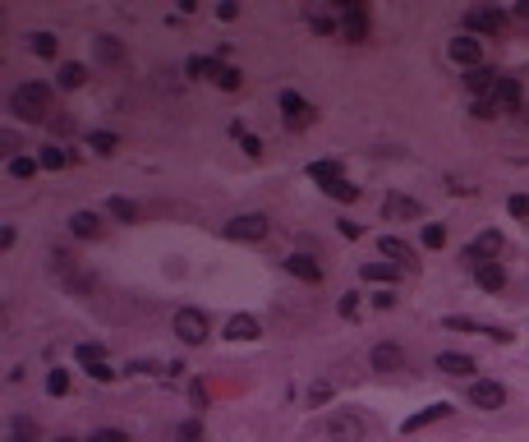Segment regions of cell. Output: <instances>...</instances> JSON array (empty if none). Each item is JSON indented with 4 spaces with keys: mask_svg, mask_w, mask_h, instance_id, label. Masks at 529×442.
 Listing matches in <instances>:
<instances>
[{
    "mask_svg": "<svg viewBox=\"0 0 529 442\" xmlns=\"http://www.w3.org/2000/svg\"><path fill=\"white\" fill-rule=\"evenodd\" d=\"M37 166H42V162H32V157H10V175H14V180H32Z\"/></svg>",
    "mask_w": 529,
    "mask_h": 442,
    "instance_id": "cell-28",
    "label": "cell"
},
{
    "mask_svg": "<svg viewBox=\"0 0 529 442\" xmlns=\"http://www.w3.org/2000/svg\"><path fill=\"white\" fill-rule=\"evenodd\" d=\"M332 392H336V387H332L327 378H322V382H313V392H308V406H322V401L332 397Z\"/></svg>",
    "mask_w": 529,
    "mask_h": 442,
    "instance_id": "cell-35",
    "label": "cell"
},
{
    "mask_svg": "<svg viewBox=\"0 0 529 442\" xmlns=\"http://www.w3.org/2000/svg\"><path fill=\"white\" fill-rule=\"evenodd\" d=\"M465 88L479 92V97H488V92L497 88V74H493L488 65H479V69H469V74H465Z\"/></svg>",
    "mask_w": 529,
    "mask_h": 442,
    "instance_id": "cell-20",
    "label": "cell"
},
{
    "mask_svg": "<svg viewBox=\"0 0 529 442\" xmlns=\"http://www.w3.org/2000/svg\"><path fill=\"white\" fill-rule=\"evenodd\" d=\"M497 249H502V235H497V230H484V235L465 249V258H474V267H479V263H493Z\"/></svg>",
    "mask_w": 529,
    "mask_h": 442,
    "instance_id": "cell-12",
    "label": "cell"
},
{
    "mask_svg": "<svg viewBox=\"0 0 529 442\" xmlns=\"http://www.w3.org/2000/svg\"><path fill=\"white\" fill-rule=\"evenodd\" d=\"M341 313L354 318V313H359V300H354V295H341Z\"/></svg>",
    "mask_w": 529,
    "mask_h": 442,
    "instance_id": "cell-44",
    "label": "cell"
},
{
    "mask_svg": "<svg viewBox=\"0 0 529 442\" xmlns=\"http://www.w3.org/2000/svg\"><path fill=\"white\" fill-rule=\"evenodd\" d=\"M327 194H332V199H341V203H354V199H359V189H354L350 180H336L332 189H327Z\"/></svg>",
    "mask_w": 529,
    "mask_h": 442,
    "instance_id": "cell-32",
    "label": "cell"
},
{
    "mask_svg": "<svg viewBox=\"0 0 529 442\" xmlns=\"http://www.w3.org/2000/svg\"><path fill=\"white\" fill-rule=\"evenodd\" d=\"M493 102H497V111H515V107H520V83H515V78H497Z\"/></svg>",
    "mask_w": 529,
    "mask_h": 442,
    "instance_id": "cell-19",
    "label": "cell"
},
{
    "mask_svg": "<svg viewBox=\"0 0 529 442\" xmlns=\"http://www.w3.org/2000/svg\"><path fill=\"white\" fill-rule=\"evenodd\" d=\"M332 10L346 19V23H341V37H346V42H363V37H368V10H363L359 0H336Z\"/></svg>",
    "mask_w": 529,
    "mask_h": 442,
    "instance_id": "cell-2",
    "label": "cell"
},
{
    "mask_svg": "<svg viewBox=\"0 0 529 442\" xmlns=\"http://www.w3.org/2000/svg\"><path fill=\"white\" fill-rule=\"evenodd\" d=\"M474 276H479V286H484V290H502V286H506V267H502V263H479Z\"/></svg>",
    "mask_w": 529,
    "mask_h": 442,
    "instance_id": "cell-21",
    "label": "cell"
},
{
    "mask_svg": "<svg viewBox=\"0 0 529 442\" xmlns=\"http://www.w3.org/2000/svg\"><path fill=\"white\" fill-rule=\"evenodd\" d=\"M451 415V406H428V410H419V415H409L405 424H401V433H419V428H428V424H438V419H447Z\"/></svg>",
    "mask_w": 529,
    "mask_h": 442,
    "instance_id": "cell-18",
    "label": "cell"
},
{
    "mask_svg": "<svg viewBox=\"0 0 529 442\" xmlns=\"http://www.w3.org/2000/svg\"><path fill=\"white\" fill-rule=\"evenodd\" d=\"M88 373H92L97 382H111V378H115V368L106 364V360H102V364H88Z\"/></svg>",
    "mask_w": 529,
    "mask_h": 442,
    "instance_id": "cell-42",
    "label": "cell"
},
{
    "mask_svg": "<svg viewBox=\"0 0 529 442\" xmlns=\"http://www.w3.org/2000/svg\"><path fill=\"white\" fill-rule=\"evenodd\" d=\"M286 272L300 276V281H308V286H317V281H322V267H317L308 254H290V258H286Z\"/></svg>",
    "mask_w": 529,
    "mask_h": 442,
    "instance_id": "cell-14",
    "label": "cell"
},
{
    "mask_svg": "<svg viewBox=\"0 0 529 442\" xmlns=\"http://www.w3.org/2000/svg\"><path fill=\"white\" fill-rule=\"evenodd\" d=\"M46 392H51V397H65V392H69V368H51V373H46Z\"/></svg>",
    "mask_w": 529,
    "mask_h": 442,
    "instance_id": "cell-29",
    "label": "cell"
},
{
    "mask_svg": "<svg viewBox=\"0 0 529 442\" xmlns=\"http://www.w3.org/2000/svg\"><path fill=\"white\" fill-rule=\"evenodd\" d=\"M469 401L479 406V410H497V406H506V387L493 378H479L474 387H469Z\"/></svg>",
    "mask_w": 529,
    "mask_h": 442,
    "instance_id": "cell-9",
    "label": "cell"
},
{
    "mask_svg": "<svg viewBox=\"0 0 529 442\" xmlns=\"http://www.w3.org/2000/svg\"><path fill=\"white\" fill-rule=\"evenodd\" d=\"M438 368L442 373H451V378H469V373H474V360H469V355H455V351H442L438 355Z\"/></svg>",
    "mask_w": 529,
    "mask_h": 442,
    "instance_id": "cell-16",
    "label": "cell"
},
{
    "mask_svg": "<svg viewBox=\"0 0 529 442\" xmlns=\"http://www.w3.org/2000/svg\"><path fill=\"white\" fill-rule=\"evenodd\" d=\"M10 111H14L19 120H56L51 115V88L46 83H19L14 92H10Z\"/></svg>",
    "mask_w": 529,
    "mask_h": 442,
    "instance_id": "cell-1",
    "label": "cell"
},
{
    "mask_svg": "<svg viewBox=\"0 0 529 442\" xmlns=\"http://www.w3.org/2000/svg\"><path fill=\"white\" fill-rule=\"evenodd\" d=\"M226 235L230 240H244V244H262L267 240V221L262 217H235V221H226Z\"/></svg>",
    "mask_w": 529,
    "mask_h": 442,
    "instance_id": "cell-7",
    "label": "cell"
},
{
    "mask_svg": "<svg viewBox=\"0 0 529 442\" xmlns=\"http://www.w3.org/2000/svg\"><path fill=\"white\" fill-rule=\"evenodd\" d=\"M308 175H313V180H322V189H332L336 180H346L336 162H313V166H308Z\"/></svg>",
    "mask_w": 529,
    "mask_h": 442,
    "instance_id": "cell-25",
    "label": "cell"
},
{
    "mask_svg": "<svg viewBox=\"0 0 529 442\" xmlns=\"http://www.w3.org/2000/svg\"><path fill=\"white\" fill-rule=\"evenodd\" d=\"M51 442H74V438H51Z\"/></svg>",
    "mask_w": 529,
    "mask_h": 442,
    "instance_id": "cell-45",
    "label": "cell"
},
{
    "mask_svg": "<svg viewBox=\"0 0 529 442\" xmlns=\"http://www.w3.org/2000/svg\"><path fill=\"white\" fill-rule=\"evenodd\" d=\"M396 263H363V281H396Z\"/></svg>",
    "mask_w": 529,
    "mask_h": 442,
    "instance_id": "cell-27",
    "label": "cell"
},
{
    "mask_svg": "<svg viewBox=\"0 0 529 442\" xmlns=\"http://www.w3.org/2000/svg\"><path fill=\"white\" fill-rule=\"evenodd\" d=\"M175 336H180L184 346H203V341H207V318H203V309H180V313H175Z\"/></svg>",
    "mask_w": 529,
    "mask_h": 442,
    "instance_id": "cell-3",
    "label": "cell"
},
{
    "mask_svg": "<svg viewBox=\"0 0 529 442\" xmlns=\"http://www.w3.org/2000/svg\"><path fill=\"white\" fill-rule=\"evenodd\" d=\"M32 51L51 60V56H56V37H51V32H37V37H32Z\"/></svg>",
    "mask_w": 529,
    "mask_h": 442,
    "instance_id": "cell-34",
    "label": "cell"
},
{
    "mask_svg": "<svg viewBox=\"0 0 529 442\" xmlns=\"http://www.w3.org/2000/svg\"><path fill=\"white\" fill-rule=\"evenodd\" d=\"M189 69H194L198 78H212V83H221L226 92L240 88V69H230V65H221V60H203V56H194V60H189Z\"/></svg>",
    "mask_w": 529,
    "mask_h": 442,
    "instance_id": "cell-4",
    "label": "cell"
},
{
    "mask_svg": "<svg viewBox=\"0 0 529 442\" xmlns=\"http://www.w3.org/2000/svg\"><path fill=\"white\" fill-rule=\"evenodd\" d=\"M37 162H42V166H46V170H60V166H65V162H69V157H65V153H60V148H42V157H37Z\"/></svg>",
    "mask_w": 529,
    "mask_h": 442,
    "instance_id": "cell-33",
    "label": "cell"
},
{
    "mask_svg": "<svg viewBox=\"0 0 529 442\" xmlns=\"http://www.w3.org/2000/svg\"><path fill=\"white\" fill-rule=\"evenodd\" d=\"M78 360H83V364H102V360H106V351L88 341V346H78Z\"/></svg>",
    "mask_w": 529,
    "mask_h": 442,
    "instance_id": "cell-38",
    "label": "cell"
},
{
    "mask_svg": "<svg viewBox=\"0 0 529 442\" xmlns=\"http://www.w3.org/2000/svg\"><path fill=\"white\" fill-rule=\"evenodd\" d=\"M506 208H511V217H529V199H525V194H511Z\"/></svg>",
    "mask_w": 529,
    "mask_h": 442,
    "instance_id": "cell-43",
    "label": "cell"
},
{
    "mask_svg": "<svg viewBox=\"0 0 529 442\" xmlns=\"http://www.w3.org/2000/svg\"><path fill=\"white\" fill-rule=\"evenodd\" d=\"M10 442H37V419L14 415V419H10Z\"/></svg>",
    "mask_w": 529,
    "mask_h": 442,
    "instance_id": "cell-23",
    "label": "cell"
},
{
    "mask_svg": "<svg viewBox=\"0 0 529 442\" xmlns=\"http://www.w3.org/2000/svg\"><path fill=\"white\" fill-rule=\"evenodd\" d=\"M281 115H286V124L290 129H308V124H313V107H308V102H304L300 92H281Z\"/></svg>",
    "mask_w": 529,
    "mask_h": 442,
    "instance_id": "cell-8",
    "label": "cell"
},
{
    "mask_svg": "<svg viewBox=\"0 0 529 442\" xmlns=\"http://www.w3.org/2000/svg\"><path fill=\"white\" fill-rule=\"evenodd\" d=\"M382 217H387V221H405V217H419V203L405 199V194H387V203H382Z\"/></svg>",
    "mask_w": 529,
    "mask_h": 442,
    "instance_id": "cell-15",
    "label": "cell"
},
{
    "mask_svg": "<svg viewBox=\"0 0 529 442\" xmlns=\"http://www.w3.org/2000/svg\"><path fill=\"white\" fill-rule=\"evenodd\" d=\"M97 56H102V60H120L124 51H120V42H115V37H97Z\"/></svg>",
    "mask_w": 529,
    "mask_h": 442,
    "instance_id": "cell-30",
    "label": "cell"
},
{
    "mask_svg": "<svg viewBox=\"0 0 529 442\" xmlns=\"http://www.w3.org/2000/svg\"><path fill=\"white\" fill-rule=\"evenodd\" d=\"M451 60H455V65H465V69H479V65H484L479 37H455V42H451Z\"/></svg>",
    "mask_w": 529,
    "mask_h": 442,
    "instance_id": "cell-11",
    "label": "cell"
},
{
    "mask_svg": "<svg viewBox=\"0 0 529 442\" xmlns=\"http://www.w3.org/2000/svg\"><path fill=\"white\" fill-rule=\"evenodd\" d=\"M180 442H203V424L198 419H189V424H180V433H175Z\"/></svg>",
    "mask_w": 529,
    "mask_h": 442,
    "instance_id": "cell-36",
    "label": "cell"
},
{
    "mask_svg": "<svg viewBox=\"0 0 529 442\" xmlns=\"http://www.w3.org/2000/svg\"><path fill=\"white\" fill-rule=\"evenodd\" d=\"M327 438H332V442H359L363 438V419L354 410L332 415V419H327Z\"/></svg>",
    "mask_w": 529,
    "mask_h": 442,
    "instance_id": "cell-6",
    "label": "cell"
},
{
    "mask_svg": "<svg viewBox=\"0 0 529 442\" xmlns=\"http://www.w3.org/2000/svg\"><path fill=\"white\" fill-rule=\"evenodd\" d=\"M226 336H230V341H254V336H258V318H249V313H235V318L226 322Z\"/></svg>",
    "mask_w": 529,
    "mask_h": 442,
    "instance_id": "cell-22",
    "label": "cell"
},
{
    "mask_svg": "<svg viewBox=\"0 0 529 442\" xmlns=\"http://www.w3.org/2000/svg\"><path fill=\"white\" fill-rule=\"evenodd\" d=\"M189 401H194L198 410L207 406V382H203V378H194V382H189Z\"/></svg>",
    "mask_w": 529,
    "mask_h": 442,
    "instance_id": "cell-37",
    "label": "cell"
},
{
    "mask_svg": "<svg viewBox=\"0 0 529 442\" xmlns=\"http://www.w3.org/2000/svg\"><path fill=\"white\" fill-rule=\"evenodd\" d=\"M378 249H382V254H387V258L396 263V267H414V249H409V244L401 240V235H382V240H378Z\"/></svg>",
    "mask_w": 529,
    "mask_h": 442,
    "instance_id": "cell-13",
    "label": "cell"
},
{
    "mask_svg": "<svg viewBox=\"0 0 529 442\" xmlns=\"http://www.w3.org/2000/svg\"><path fill=\"white\" fill-rule=\"evenodd\" d=\"M106 217H115V221H138V208L129 199H106Z\"/></svg>",
    "mask_w": 529,
    "mask_h": 442,
    "instance_id": "cell-26",
    "label": "cell"
},
{
    "mask_svg": "<svg viewBox=\"0 0 529 442\" xmlns=\"http://www.w3.org/2000/svg\"><path fill=\"white\" fill-rule=\"evenodd\" d=\"M83 78H88V69H83V65H60V69H56V83H60V88H83Z\"/></svg>",
    "mask_w": 529,
    "mask_h": 442,
    "instance_id": "cell-24",
    "label": "cell"
},
{
    "mask_svg": "<svg viewBox=\"0 0 529 442\" xmlns=\"http://www.w3.org/2000/svg\"><path fill=\"white\" fill-rule=\"evenodd\" d=\"M88 442H129V433H120V428H97Z\"/></svg>",
    "mask_w": 529,
    "mask_h": 442,
    "instance_id": "cell-39",
    "label": "cell"
},
{
    "mask_svg": "<svg viewBox=\"0 0 529 442\" xmlns=\"http://www.w3.org/2000/svg\"><path fill=\"white\" fill-rule=\"evenodd\" d=\"M69 230H74L78 240H102V217L97 212H74L69 217Z\"/></svg>",
    "mask_w": 529,
    "mask_h": 442,
    "instance_id": "cell-17",
    "label": "cell"
},
{
    "mask_svg": "<svg viewBox=\"0 0 529 442\" xmlns=\"http://www.w3.org/2000/svg\"><path fill=\"white\" fill-rule=\"evenodd\" d=\"M474 115H479V120H493V115H497V102H493V97H479V102H474Z\"/></svg>",
    "mask_w": 529,
    "mask_h": 442,
    "instance_id": "cell-40",
    "label": "cell"
},
{
    "mask_svg": "<svg viewBox=\"0 0 529 442\" xmlns=\"http://www.w3.org/2000/svg\"><path fill=\"white\" fill-rule=\"evenodd\" d=\"M368 364L382 368V373H396V368H405V351H401V346H392V341H382V346H373Z\"/></svg>",
    "mask_w": 529,
    "mask_h": 442,
    "instance_id": "cell-10",
    "label": "cell"
},
{
    "mask_svg": "<svg viewBox=\"0 0 529 442\" xmlns=\"http://www.w3.org/2000/svg\"><path fill=\"white\" fill-rule=\"evenodd\" d=\"M442 240H447L442 226H423V244H428V249H442Z\"/></svg>",
    "mask_w": 529,
    "mask_h": 442,
    "instance_id": "cell-41",
    "label": "cell"
},
{
    "mask_svg": "<svg viewBox=\"0 0 529 442\" xmlns=\"http://www.w3.org/2000/svg\"><path fill=\"white\" fill-rule=\"evenodd\" d=\"M506 10H497V5H474V10H465V23L474 32H502L506 28Z\"/></svg>",
    "mask_w": 529,
    "mask_h": 442,
    "instance_id": "cell-5",
    "label": "cell"
},
{
    "mask_svg": "<svg viewBox=\"0 0 529 442\" xmlns=\"http://www.w3.org/2000/svg\"><path fill=\"white\" fill-rule=\"evenodd\" d=\"M92 153H115V134H106V129H97V134H88Z\"/></svg>",
    "mask_w": 529,
    "mask_h": 442,
    "instance_id": "cell-31",
    "label": "cell"
}]
</instances>
